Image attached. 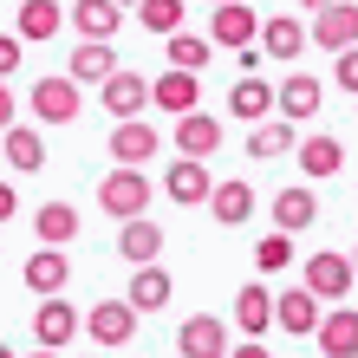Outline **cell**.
<instances>
[{
	"instance_id": "obj_1",
	"label": "cell",
	"mask_w": 358,
	"mask_h": 358,
	"mask_svg": "<svg viewBox=\"0 0 358 358\" xmlns=\"http://www.w3.org/2000/svg\"><path fill=\"white\" fill-rule=\"evenodd\" d=\"M98 208L111 222H143V208H150V176L143 170H111L98 182Z\"/></svg>"
},
{
	"instance_id": "obj_2",
	"label": "cell",
	"mask_w": 358,
	"mask_h": 358,
	"mask_svg": "<svg viewBox=\"0 0 358 358\" xmlns=\"http://www.w3.org/2000/svg\"><path fill=\"white\" fill-rule=\"evenodd\" d=\"M261 27H267V20L248 7V0H228V7L208 13V46H222V52H255Z\"/></svg>"
},
{
	"instance_id": "obj_3",
	"label": "cell",
	"mask_w": 358,
	"mask_h": 358,
	"mask_svg": "<svg viewBox=\"0 0 358 358\" xmlns=\"http://www.w3.org/2000/svg\"><path fill=\"white\" fill-rule=\"evenodd\" d=\"M352 280H358V267H352V255H313L306 261V293L313 300H326V306H339L345 293H352Z\"/></svg>"
},
{
	"instance_id": "obj_4",
	"label": "cell",
	"mask_w": 358,
	"mask_h": 358,
	"mask_svg": "<svg viewBox=\"0 0 358 358\" xmlns=\"http://www.w3.org/2000/svg\"><path fill=\"white\" fill-rule=\"evenodd\" d=\"M72 332H85V313H78L72 300H39L33 306V339H39V352L72 345Z\"/></svg>"
},
{
	"instance_id": "obj_5",
	"label": "cell",
	"mask_w": 358,
	"mask_h": 358,
	"mask_svg": "<svg viewBox=\"0 0 358 358\" xmlns=\"http://www.w3.org/2000/svg\"><path fill=\"white\" fill-rule=\"evenodd\" d=\"M235 345H228V326L215 320V313H196V320L176 326V358H228Z\"/></svg>"
},
{
	"instance_id": "obj_6",
	"label": "cell",
	"mask_w": 358,
	"mask_h": 358,
	"mask_svg": "<svg viewBox=\"0 0 358 358\" xmlns=\"http://www.w3.org/2000/svg\"><path fill=\"white\" fill-rule=\"evenodd\" d=\"M163 150V137H157V124H143V117H131V124H111V163L117 170H143Z\"/></svg>"
},
{
	"instance_id": "obj_7",
	"label": "cell",
	"mask_w": 358,
	"mask_h": 358,
	"mask_svg": "<svg viewBox=\"0 0 358 358\" xmlns=\"http://www.w3.org/2000/svg\"><path fill=\"white\" fill-rule=\"evenodd\" d=\"M78 104H85L78 78H39V85H33V117L39 124H72Z\"/></svg>"
},
{
	"instance_id": "obj_8",
	"label": "cell",
	"mask_w": 358,
	"mask_h": 358,
	"mask_svg": "<svg viewBox=\"0 0 358 358\" xmlns=\"http://www.w3.org/2000/svg\"><path fill=\"white\" fill-rule=\"evenodd\" d=\"M85 332H92L98 345H131L137 339V306L131 300H98L85 313Z\"/></svg>"
},
{
	"instance_id": "obj_9",
	"label": "cell",
	"mask_w": 358,
	"mask_h": 358,
	"mask_svg": "<svg viewBox=\"0 0 358 358\" xmlns=\"http://www.w3.org/2000/svg\"><path fill=\"white\" fill-rule=\"evenodd\" d=\"M98 98H104V111H111L117 124H131V117H143V104H150V78L124 66L111 85H98Z\"/></svg>"
},
{
	"instance_id": "obj_10",
	"label": "cell",
	"mask_w": 358,
	"mask_h": 358,
	"mask_svg": "<svg viewBox=\"0 0 358 358\" xmlns=\"http://www.w3.org/2000/svg\"><path fill=\"white\" fill-rule=\"evenodd\" d=\"M66 280H72L66 248H39V255H27V287L39 293V300H66Z\"/></svg>"
},
{
	"instance_id": "obj_11",
	"label": "cell",
	"mask_w": 358,
	"mask_h": 358,
	"mask_svg": "<svg viewBox=\"0 0 358 358\" xmlns=\"http://www.w3.org/2000/svg\"><path fill=\"white\" fill-rule=\"evenodd\" d=\"M306 39H313V27H300L293 13H267V27H261V52H267V59H280V66H293V59L306 52Z\"/></svg>"
},
{
	"instance_id": "obj_12",
	"label": "cell",
	"mask_w": 358,
	"mask_h": 358,
	"mask_svg": "<svg viewBox=\"0 0 358 358\" xmlns=\"http://www.w3.org/2000/svg\"><path fill=\"white\" fill-rule=\"evenodd\" d=\"M202 78L196 72H163L157 78V85H150V104H157V111H170V117H196L202 111Z\"/></svg>"
},
{
	"instance_id": "obj_13",
	"label": "cell",
	"mask_w": 358,
	"mask_h": 358,
	"mask_svg": "<svg viewBox=\"0 0 358 358\" xmlns=\"http://www.w3.org/2000/svg\"><path fill=\"white\" fill-rule=\"evenodd\" d=\"M163 189H170V202H176V208H202L208 196H215V182H208V170H202L196 157H176V163H170V176H163Z\"/></svg>"
},
{
	"instance_id": "obj_14",
	"label": "cell",
	"mask_w": 358,
	"mask_h": 358,
	"mask_svg": "<svg viewBox=\"0 0 358 358\" xmlns=\"http://www.w3.org/2000/svg\"><path fill=\"white\" fill-rule=\"evenodd\" d=\"M273 326L280 332H320V300H313L306 287H287V293H273Z\"/></svg>"
},
{
	"instance_id": "obj_15",
	"label": "cell",
	"mask_w": 358,
	"mask_h": 358,
	"mask_svg": "<svg viewBox=\"0 0 358 358\" xmlns=\"http://www.w3.org/2000/svg\"><path fill=\"white\" fill-rule=\"evenodd\" d=\"M300 131H293L287 117H267V124H255V131H248V157L255 163H267V157H300Z\"/></svg>"
},
{
	"instance_id": "obj_16",
	"label": "cell",
	"mask_w": 358,
	"mask_h": 358,
	"mask_svg": "<svg viewBox=\"0 0 358 358\" xmlns=\"http://www.w3.org/2000/svg\"><path fill=\"white\" fill-rule=\"evenodd\" d=\"M228 111H235V117L267 124L273 111H280V92H273L267 78H255V72H248V78H235V92H228Z\"/></svg>"
},
{
	"instance_id": "obj_17",
	"label": "cell",
	"mask_w": 358,
	"mask_h": 358,
	"mask_svg": "<svg viewBox=\"0 0 358 358\" xmlns=\"http://www.w3.org/2000/svg\"><path fill=\"white\" fill-rule=\"evenodd\" d=\"M313 46L345 59V52L358 46V7H332V13H320V20H313Z\"/></svg>"
},
{
	"instance_id": "obj_18",
	"label": "cell",
	"mask_w": 358,
	"mask_h": 358,
	"mask_svg": "<svg viewBox=\"0 0 358 358\" xmlns=\"http://www.w3.org/2000/svg\"><path fill=\"white\" fill-rule=\"evenodd\" d=\"M117 0H72V27L78 39H92V46H111V33H117Z\"/></svg>"
},
{
	"instance_id": "obj_19",
	"label": "cell",
	"mask_w": 358,
	"mask_h": 358,
	"mask_svg": "<svg viewBox=\"0 0 358 358\" xmlns=\"http://www.w3.org/2000/svg\"><path fill=\"white\" fill-rule=\"evenodd\" d=\"M66 66H72L66 78H78V85H111V78L124 72L117 52H111V46H92V39H78V52L66 59Z\"/></svg>"
},
{
	"instance_id": "obj_20",
	"label": "cell",
	"mask_w": 358,
	"mask_h": 358,
	"mask_svg": "<svg viewBox=\"0 0 358 358\" xmlns=\"http://www.w3.org/2000/svg\"><path fill=\"white\" fill-rule=\"evenodd\" d=\"M66 7H59V0H20V13H13V33L20 39H52L59 27H66Z\"/></svg>"
},
{
	"instance_id": "obj_21",
	"label": "cell",
	"mask_w": 358,
	"mask_h": 358,
	"mask_svg": "<svg viewBox=\"0 0 358 358\" xmlns=\"http://www.w3.org/2000/svg\"><path fill=\"white\" fill-rule=\"evenodd\" d=\"M117 255L137 261V267H157V255H163V222H124L117 228Z\"/></svg>"
},
{
	"instance_id": "obj_22",
	"label": "cell",
	"mask_w": 358,
	"mask_h": 358,
	"mask_svg": "<svg viewBox=\"0 0 358 358\" xmlns=\"http://www.w3.org/2000/svg\"><path fill=\"white\" fill-rule=\"evenodd\" d=\"M320 78H313V72H287L280 78V117L287 124H300V117H313V111H320Z\"/></svg>"
},
{
	"instance_id": "obj_23",
	"label": "cell",
	"mask_w": 358,
	"mask_h": 358,
	"mask_svg": "<svg viewBox=\"0 0 358 358\" xmlns=\"http://www.w3.org/2000/svg\"><path fill=\"white\" fill-rule=\"evenodd\" d=\"M176 150L182 157H208V150H222V117H208V111H196V117H176Z\"/></svg>"
},
{
	"instance_id": "obj_24",
	"label": "cell",
	"mask_w": 358,
	"mask_h": 358,
	"mask_svg": "<svg viewBox=\"0 0 358 358\" xmlns=\"http://www.w3.org/2000/svg\"><path fill=\"white\" fill-rule=\"evenodd\" d=\"M313 339L326 345V358H358V313H352V306H332L326 326L313 332Z\"/></svg>"
},
{
	"instance_id": "obj_25",
	"label": "cell",
	"mask_w": 358,
	"mask_h": 358,
	"mask_svg": "<svg viewBox=\"0 0 358 358\" xmlns=\"http://www.w3.org/2000/svg\"><path fill=\"white\" fill-rule=\"evenodd\" d=\"M273 222H280V235H300V228H313V222H320L313 189H306V182H300V189H280V196H273Z\"/></svg>"
},
{
	"instance_id": "obj_26",
	"label": "cell",
	"mask_w": 358,
	"mask_h": 358,
	"mask_svg": "<svg viewBox=\"0 0 358 358\" xmlns=\"http://www.w3.org/2000/svg\"><path fill=\"white\" fill-rule=\"evenodd\" d=\"M208 215H215L222 228H241L248 215H255V189H248L241 176H235V182H215V196H208Z\"/></svg>"
},
{
	"instance_id": "obj_27",
	"label": "cell",
	"mask_w": 358,
	"mask_h": 358,
	"mask_svg": "<svg viewBox=\"0 0 358 358\" xmlns=\"http://www.w3.org/2000/svg\"><path fill=\"white\" fill-rule=\"evenodd\" d=\"M300 170H306L313 182L339 176V170H345V143H339V137H326V131H320V137H306V143H300Z\"/></svg>"
},
{
	"instance_id": "obj_28",
	"label": "cell",
	"mask_w": 358,
	"mask_h": 358,
	"mask_svg": "<svg viewBox=\"0 0 358 358\" xmlns=\"http://www.w3.org/2000/svg\"><path fill=\"white\" fill-rule=\"evenodd\" d=\"M33 228H39V248H72V235H78V208H72V202H39Z\"/></svg>"
},
{
	"instance_id": "obj_29",
	"label": "cell",
	"mask_w": 358,
	"mask_h": 358,
	"mask_svg": "<svg viewBox=\"0 0 358 358\" xmlns=\"http://www.w3.org/2000/svg\"><path fill=\"white\" fill-rule=\"evenodd\" d=\"M0 157H7V170H39V163H46V137H39L33 124H13V131L0 137Z\"/></svg>"
},
{
	"instance_id": "obj_30",
	"label": "cell",
	"mask_w": 358,
	"mask_h": 358,
	"mask_svg": "<svg viewBox=\"0 0 358 358\" xmlns=\"http://www.w3.org/2000/svg\"><path fill=\"white\" fill-rule=\"evenodd\" d=\"M235 326L248 332V339H261V332L273 326V293L267 287H241L235 293Z\"/></svg>"
},
{
	"instance_id": "obj_31",
	"label": "cell",
	"mask_w": 358,
	"mask_h": 358,
	"mask_svg": "<svg viewBox=\"0 0 358 358\" xmlns=\"http://www.w3.org/2000/svg\"><path fill=\"white\" fill-rule=\"evenodd\" d=\"M170 273H163V267H137L131 273V293H124V300H131L137 313H157V306H170Z\"/></svg>"
},
{
	"instance_id": "obj_32",
	"label": "cell",
	"mask_w": 358,
	"mask_h": 358,
	"mask_svg": "<svg viewBox=\"0 0 358 358\" xmlns=\"http://www.w3.org/2000/svg\"><path fill=\"white\" fill-rule=\"evenodd\" d=\"M182 13H189L182 0H143V7H137V20H143L157 39H176V33H182Z\"/></svg>"
},
{
	"instance_id": "obj_33",
	"label": "cell",
	"mask_w": 358,
	"mask_h": 358,
	"mask_svg": "<svg viewBox=\"0 0 358 358\" xmlns=\"http://www.w3.org/2000/svg\"><path fill=\"white\" fill-rule=\"evenodd\" d=\"M208 52H215L208 39H196V33H176V39H170V72H196V78H202Z\"/></svg>"
},
{
	"instance_id": "obj_34",
	"label": "cell",
	"mask_w": 358,
	"mask_h": 358,
	"mask_svg": "<svg viewBox=\"0 0 358 358\" xmlns=\"http://www.w3.org/2000/svg\"><path fill=\"white\" fill-rule=\"evenodd\" d=\"M255 267H261V273H287V267H293V235H280V228L261 235V241H255Z\"/></svg>"
},
{
	"instance_id": "obj_35",
	"label": "cell",
	"mask_w": 358,
	"mask_h": 358,
	"mask_svg": "<svg viewBox=\"0 0 358 358\" xmlns=\"http://www.w3.org/2000/svg\"><path fill=\"white\" fill-rule=\"evenodd\" d=\"M13 66H20V33H0V85L13 78Z\"/></svg>"
},
{
	"instance_id": "obj_36",
	"label": "cell",
	"mask_w": 358,
	"mask_h": 358,
	"mask_svg": "<svg viewBox=\"0 0 358 358\" xmlns=\"http://www.w3.org/2000/svg\"><path fill=\"white\" fill-rule=\"evenodd\" d=\"M332 78H339V85H345V92L358 98V46H352V52L339 59V66H332Z\"/></svg>"
},
{
	"instance_id": "obj_37",
	"label": "cell",
	"mask_w": 358,
	"mask_h": 358,
	"mask_svg": "<svg viewBox=\"0 0 358 358\" xmlns=\"http://www.w3.org/2000/svg\"><path fill=\"white\" fill-rule=\"evenodd\" d=\"M0 131H13V92L0 85Z\"/></svg>"
},
{
	"instance_id": "obj_38",
	"label": "cell",
	"mask_w": 358,
	"mask_h": 358,
	"mask_svg": "<svg viewBox=\"0 0 358 358\" xmlns=\"http://www.w3.org/2000/svg\"><path fill=\"white\" fill-rule=\"evenodd\" d=\"M13 208H20V196H13V182H0V222H7Z\"/></svg>"
},
{
	"instance_id": "obj_39",
	"label": "cell",
	"mask_w": 358,
	"mask_h": 358,
	"mask_svg": "<svg viewBox=\"0 0 358 358\" xmlns=\"http://www.w3.org/2000/svg\"><path fill=\"white\" fill-rule=\"evenodd\" d=\"M228 358H267V345H261V339H248V345H235Z\"/></svg>"
},
{
	"instance_id": "obj_40",
	"label": "cell",
	"mask_w": 358,
	"mask_h": 358,
	"mask_svg": "<svg viewBox=\"0 0 358 358\" xmlns=\"http://www.w3.org/2000/svg\"><path fill=\"white\" fill-rule=\"evenodd\" d=\"M300 7H306L313 20H320V13H332V7H345V0H300Z\"/></svg>"
},
{
	"instance_id": "obj_41",
	"label": "cell",
	"mask_w": 358,
	"mask_h": 358,
	"mask_svg": "<svg viewBox=\"0 0 358 358\" xmlns=\"http://www.w3.org/2000/svg\"><path fill=\"white\" fill-rule=\"evenodd\" d=\"M117 7H131V13H137V7H143V0H117Z\"/></svg>"
},
{
	"instance_id": "obj_42",
	"label": "cell",
	"mask_w": 358,
	"mask_h": 358,
	"mask_svg": "<svg viewBox=\"0 0 358 358\" xmlns=\"http://www.w3.org/2000/svg\"><path fill=\"white\" fill-rule=\"evenodd\" d=\"M33 358H59V352H33Z\"/></svg>"
},
{
	"instance_id": "obj_43",
	"label": "cell",
	"mask_w": 358,
	"mask_h": 358,
	"mask_svg": "<svg viewBox=\"0 0 358 358\" xmlns=\"http://www.w3.org/2000/svg\"><path fill=\"white\" fill-rule=\"evenodd\" d=\"M208 7H228V0H208Z\"/></svg>"
},
{
	"instance_id": "obj_44",
	"label": "cell",
	"mask_w": 358,
	"mask_h": 358,
	"mask_svg": "<svg viewBox=\"0 0 358 358\" xmlns=\"http://www.w3.org/2000/svg\"><path fill=\"white\" fill-rule=\"evenodd\" d=\"M0 358H13V352H7V345H0Z\"/></svg>"
},
{
	"instance_id": "obj_45",
	"label": "cell",
	"mask_w": 358,
	"mask_h": 358,
	"mask_svg": "<svg viewBox=\"0 0 358 358\" xmlns=\"http://www.w3.org/2000/svg\"><path fill=\"white\" fill-rule=\"evenodd\" d=\"M352 267H358V248H352Z\"/></svg>"
},
{
	"instance_id": "obj_46",
	"label": "cell",
	"mask_w": 358,
	"mask_h": 358,
	"mask_svg": "<svg viewBox=\"0 0 358 358\" xmlns=\"http://www.w3.org/2000/svg\"><path fill=\"white\" fill-rule=\"evenodd\" d=\"M0 163H7V157H0Z\"/></svg>"
}]
</instances>
